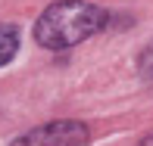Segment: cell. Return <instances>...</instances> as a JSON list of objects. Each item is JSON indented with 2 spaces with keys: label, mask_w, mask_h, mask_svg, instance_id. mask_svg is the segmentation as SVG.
<instances>
[{
  "label": "cell",
  "mask_w": 153,
  "mask_h": 146,
  "mask_svg": "<svg viewBox=\"0 0 153 146\" xmlns=\"http://www.w3.org/2000/svg\"><path fill=\"white\" fill-rule=\"evenodd\" d=\"M106 25V10L88 0H56L34 22V40L47 50H66L94 37Z\"/></svg>",
  "instance_id": "6da1fadb"
},
{
  "label": "cell",
  "mask_w": 153,
  "mask_h": 146,
  "mask_svg": "<svg viewBox=\"0 0 153 146\" xmlns=\"http://www.w3.org/2000/svg\"><path fill=\"white\" fill-rule=\"evenodd\" d=\"M88 137L91 134L81 121H50L22 134L13 146H85Z\"/></svg>",
  "instance_id": "7a4b0ae2"
},
{
  "label": "cell",
  "mask_w": 153,
  "mask_h": 146,
  "mask_svg": "<svg viewBox=\"0 0 153 146\" xmlns=\"http://www.w3.org/2000/svg\"><path fill=\"white\" fill-rule=\"evenodd\" d=\"M19 50V31L16 25H0V65H6Z\"/></svg>",
  "instance_id": "3957f363"
}]
</instances>
